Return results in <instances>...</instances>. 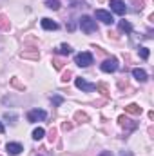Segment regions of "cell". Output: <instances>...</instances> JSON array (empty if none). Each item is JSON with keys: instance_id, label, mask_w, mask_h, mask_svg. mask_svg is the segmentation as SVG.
<instances>
[{"instance_id": "cell-12", "label": "cell", "mask_w": 154, "mask_h": 156, "mask_svg": "<svg viewBox=\"0 0 154 156\" xmlns=\"http://www.w3.org/2000/svg\"><path fill=\"white\" fill-rule=\"evenodd\" d=\"M125 111L131 113V115H142V107H140L138 104H129V105L125 107Z\"/></svg>"}, {"instance_id": "cell-15", "label": "cell", "mask_w": 154, "mask_h": 156, "mask_svg": "<svg viewBox=\"0 0 154 156\" xmlns=\"http://www.w3.org/2000/svg\"><path fill=\"white\" fill-rule=\"evenodd\" d=\"M11 27V24H9V20L4 16V15H0V29H4V31H7Z\"/></svg>"}, {"instance_id": "cell-18", "label": "cell", "mask_w": 154, "mask_h": 156, "mask_svg": "<svg viewBox=\"0 0 154 156\" xmlns=\"http://www.w3.org/2000/svg\"><path fill=\"white\" fill-rule=\"evenodd\" d=\"M51 102H53V105H60L64 100H62V96H53V98H51Z\"/></svg>"}, {"instance_id": "cell-4", "label": "cell", "mask_w": 154, "mask_h": 156, "mask_svg": "<svg viewBox=\"0 0 154 156\" xmlns=\"http://www.w3.org/2000/svg\"><path fill=\"white\" fill-rule=\"evenodd\" d=\"M45 118H47V113H45V111H42V109H31V111L27 113V120H29L31 123L44 122Z\"/></svg>"}, {"instance_id": "cell-24", "label": "cell", "mask_w": 154, "mask_h": 156, "mask_svg": "<svg viewBox=\"0 0 154 156\" xmlns=\"http://www.w3.org/2000/svg\"><path fill=\"white\" fill-rule=\"evenodd\" d=\"M120 156H132V153H131V151H121Z\"/></svg>"}, {"instance_id": "cell-22", "label": "cell", "mask_w": 154, "mask_h": 156, "mask_svg": "<svg viewBox=\"0 0 154 156\" xmlns=\"http://www.w3.org/2000/svg\"><path fill=\"white\" fill-rule=\"evenodd\" d=\"M69 76H71V71L64 73V76H62V82H67V80H69Z\"/></svg>"}, {"instance_id": "cell-8", "label": "cell", "mask_w": 154, "mask_h": 156, "mask_svg": "<svg viewBox=\"0 0 154 156\" xmlns=\"http://www.w3.org/2000/svg\"><path fill=\"white\" fill-rule=\"evenodd\" d=\"M5 151L9 153L11 156H18L22 151H24V147H22V144H16V142H9L7 145H5Z\"/></svg>"}, {"instance_id": "cell-9", "label": "cell", "mask_w": 154, "mask_h": 156, "mask_svg": "<svg viewBox=\"0 0 154 156\" xmlns=\"http://www.w3.org/2000/svg\"><path fill=\"white\" fill-rule=\"evenodd\" d=\"M42 27L45 29V31H54V29H58V24L54 22V20H51V18H42Z\"/></svg>"}, {"instance_id": "cell-1", "label": "cell", "mask_w": 154, "mask_h": 156, "mask_svg": "<svg viewBox=\"0 0 154 156\" xmlns=\"http://www.w3.org/2000/svg\"><path fill=\"white\" fill-rule=\"evenodd\" d=\"M78 24H80V27H82V31H83L85 35H93V33H96V31H98V26H96V22H94L91 16H87V15L80 16Z\"/></svg>"}, {"instance_id": "cell-27", "label": "cell", "mask_w": 154, "mask_h": 156, "mask_svg": "<svg viewBox=\"0 0 154 156\" xmlns=\"http://www.w3.org/2000/svg\"><path fill=\"white\" fill-rule=\"evenodd\" d=\"M0 133H4V125H2V122H0Z\"/></svg>"}, {"instance_id": "cell-2", "label": "cell", "mask_w": 154, "mask_h": 156, "mask_svg": "<svg viewBox=\"0 0 154 156\" xmlns=\"http://www.w3.org/2000/svg\"><path fill=\"white\" fill-rule=\"evenodd\" d=\"M75 64L80 66V67H87V66H91V64H93V55L87 53V51L78 53L76 56H75Z\"/></svg>"}, {"instance_id": "cell-5", "label": "cell", "mask_w": 154, "mask_h": 156, "mask_svg": "<svg viewBox=\"0 0 154 156\" xmlns=\"http://www.w3.org/2000/svg\"><path fill=\"white\" fill-rule=\"evenodd\" d=\"M118 60L116 58H107V60H103V64L100 66V69L103 71V73H114L118 71Z\"/></svg>"}, {"instance_id": "cell-16", "label": "cell", "mask_w": 154, "mask_h": 156, "mask_svg": "<svg viewBox=\"0 0 154 156\" xmlns=\"http://www.w3.org/2000/svg\"><path fill=\"white\" fill-rule=\"evenodd\" d=\"M45 5H47L49 9H53V11L60 9V2H58V0H45Z\"/></svg>"}, {"instance_id": "cell-11", "label": "cell", "mask_w": 154, "mask_h": 156, "mask_svg": "<svg viewBox=\"0 0 154 156\" xmlns=\"http://www.w3.org/2000/svg\"><path fill=\"white\" fill-rule=\"evenodd\" d=\"M56 53H58V55H62V56H67V55H71V53H73V47H71V45H67V44H62V45L56 49Z\"/></svg>"}, {"instance_id": "cell-21", "label": "cell", "mask_w": 154, "mask_h": 156, "mask_svg": "<svg viewBox=\"0 0 154 156\" xmlns=\"http://www.w3.org/2000/svg\"><path fill=\"white\" fill-rule=\"evenodd\" d=\"M49 140H51V144H53V142L56 140V131H54V129L51 131V136H49Z\"/></svg>"}, {"instance_id": "cell-26", "label": "cell", "mask_w": 154, "mask_h": 156, "mask_svg": "<svg viewBox=\"0 0 154 156\" xmlns=\"http://www.w3.org/2000/svg\"><path fill=\"white\" fill-rule=\"evenodd\" d=\"M100 156H113V153H111V151H103Z\"/></svg>"}, {"instance_id": "cell-25", "label": "cell", "mask_w": 154, "mask_h": 156, "mask_svg": "<svg viewBox=\"0 0 154 156\" xmlns=\"http://www.w3.org/2000/svg\"><path fill=\"white\" fill-rule=\"evenodd\" d=\"M80 118H82V120H87V116H85V115H82V113H76V120H80Z\"/></svg>"}, {"instance_id": "cell-19", "label": "cell", "mask_w": 154, "mask_h": 156, "mask_svg": "<svg viewBox=\"0 0 154 156\" xmlns=\"http://www.w3.org/2000/svg\"><path fill=\"white\" fill-rule=\"evenodd\" d=\"M4 118H5V120H16V115H13V113H11V115H9V113H5Z\"/></svg>"}, {"instance_id": "cell-23", "label": "cell", "mask_w": 154, "mask_h": 156, "mask_svg": "<svg viewBox=\"0 0 154 156\" xmlns=\"http://www.w3.org/2000/svg\"><path fill=\"white\" fill-rule=\"evenodd\" d=\"M71 127H73V125H71V123H67V122H65V123H64V125H62V129H64V131H69V129H71Z\"/></svg>"}, {"instance_id": "cell-6", "label": "cell", "mask_w": 154, "mask_h": 156, "mask_svg": "<svg viewBox=\"0 0 154 156\" xmlns=\"http://www.w3.org/2000/svg\"><path fill=\"white\" fill-rule=\"evenodd\" d=\"M75 83H76L78 89H82V91H85V93H93L94 89H96V83H91V82H87L85 78H76L75 80Z\"/></svg>"}, {"instance_id": "cell-7", "label": "cell", "mask_w": 154, "mask_h": 156, "mask_svg": "<svg viewBox=\"0 0 154 156\" xmlns=\"http://www.w3.org/2000/svg\"><path fill=\"white\" fill-rule=\"evenodd\" d=\"M111 9L114 11L116 15H125L127 11V5L123 0H111Z\"/></svg>"}, {"instance_id": "cell-10", "label": "cell", "mask_w": 154, "mask_h": 156, "mask_svg": "<svg viewBox=\"0 0 154 156\" xmlns=\"http://www.w3.org/2000/svg\"><path fill=\"white\" fill-rule=\"evenodd\" d=\"M132 76L136 78L138 82H147V80H149L147 73H145L143 69H138V67H136V69H132Z\"/></svg>"}, {"instance_id": "cell-20", "label": "cell", "mask_w": 154, "mask_h": 156, "mask_svg": "<svg viewBox=\"0 0 154 156\" xmlns=\"http://www.w3.org/2000/svg\"><path fill=\"white\" fill-rule=\"evenodd\" d=\"M53 64H54V67H56V69H62V66H64V64H62V60H54Z\"/></svg>"}, {"instance_id": "cell-17", "label": "cell", "mask_w": 154, "mask_h": 156, "mask_svg": "<svg viewBox=\"0 0 154 156\" xmlns=\"http://www.w3.org/2000/svg\"><path fill=\"white\" fill-rule=\"evenodd\" d=\"M140 56H142L143 60H147V58H149V49H147V47H140Z\"/></svg>"}, {"instance_id": "cell-3", "label": "cell", "mask_w": 154, "mask_h": 156, "mask_svg": "<svg viewBox=\"0 0 154 156\" xmlns=\"http://www.w3.org/2000/svg\"><path fill=\"white\" fill-rule=\"evenodd\" d=\"M94 16H96V20H100V22L105 24V26H111V24L114 22L113 15H111L109 11H105V9H96V11H94Z\"/></svg>"}, {"instance_id": "cell-14", "label": "cell", "mask_w": 154, "mask_h": 156, "mask_svg": "<svg viewBox=\"0 0 154 156\" xmlns=\"http://www.w3.org/2000/svg\"><path fill=\"white\" fill-rule=\"evenodd\" d=\"M45 136V131L42 129V127H37L35 131H33V140H42Z\"/></svg>"}, {"instance_id": "cell-13", "label": "cell", "mask_w": 154, "mask_h": 156, "mask_svg": "<svg viewBox=\"0 0 154 156\" xmlns=\"http://www.w3.org/2000/svg\"><path fill=\"white\" fill-rule=\"evenodd\" d=\"M120 31H123V33H132V26H131L127 20H121V22H120Z\"/></svg>"}]
</instances>
